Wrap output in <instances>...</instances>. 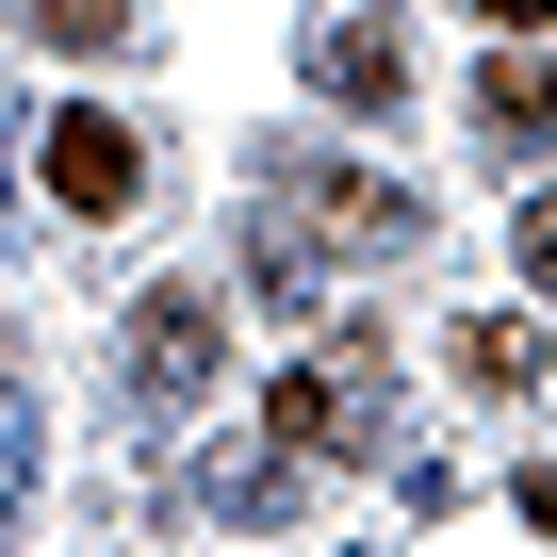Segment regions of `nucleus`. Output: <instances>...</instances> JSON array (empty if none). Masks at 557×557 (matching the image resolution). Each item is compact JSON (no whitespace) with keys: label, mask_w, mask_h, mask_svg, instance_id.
Wrapping results in <instances>:
<instances>
[{"label":"nucleus","mask_w":557,"mask_h":557,"mask_svg":"<svg viewBox=\"0 0 557 557\" xmlns=\"http://www.w3.org/2000/svg\"><path fill=\"white\" fill-rule=\"evenodd\" d=\"M213 345H230V312L197 296V278H164V296L132 312V410H197L213 394Z\"/></svg>","instance_id":"obj_4"},{"label":"nucleus","mask_w":557,"mask_h":557,"mask_svg":"<svg viewBox=\"0 0 557 557\" xmlns=\"http://www.w3.org/2000/svg\"><path fill=\"white\" fill-rule=\"evenodd\" d=\"M197 508L213 524H278V508H296V459H278V443H213L197 459Z\"/></svg>","instance_id":"obj_6"},{"label":"nucleus","mask_w":557,"mask_h":557,"mask_svg":"<svg viewBox=\"0 0 557 557\" xmlns=\"http://www.w3.org/2000/svg\"><path fill=\"white\" fill-rule=\"evenodd\" d=\"M475 17H492V34H541V0H475Z\"/></svg>","instance_id":"obj_10"},{"label":"nucleus","mask_w":557,"mask_h":557,"mask_svg":"<svg viewBox=\"0 0 557 557\" xmlns=\"http://www.w3.org/2000/svg\"><path fill=\"white\" fill-rule=\"evenodd\" d=\"M34 181H50L66 213H132V197H148V132L99 115V99H66V115H34Z\"/></svg>","instance_id":"obj_3"},{"label":"nucleus","mask_w":557,"mask_h":557,"mask_svg":"<svg viewBox=\"0 0 557 557\" xmlns=\"http://www.w3.org/2000/svg\"><path fill=\"white\" fill-rule=\"evenodd\" d=\"M443 361H459L475 394H524V377H541V329H524V312H475V329H459Z\"/></svg>","instance_id":"obj_9"},{"label":"nucleus","mask_w":557,"mask_h":557,"mask_svg":"<svg viewBox=\"0 0 557 557\" xmlns=\"http://www.w3.org/2000/svg\"><path fill=\"white\" fill-rule=\"evenodd\" d=\"M475 132H492V148H541V66H524V34L475 66Z\"/></svg>","instance_id":"obj_8"},{"label":"nucleus","mask_w":557,"mask_h":557,"mask_svg":"<svg viewBox=\"0 0 557 557\" xmlns=\"http://www.w3.org/2000/svg\"><path fill=\"white\" fill-rule=\"evenodd\" d=\"M312 99H345V115H410V34H394V17H329V34H312Z\"/></svg>","instance_id":"obj_5"},{"label":"nucleus","mask_w":557,"mask_h":557,"mask_svg":"<svg viewBox=\"0 0 557 557\" xmlns=\"http://www.w3.org/2000/svg\"><path fill=\"white\" fill-rule=\"evenodd\" d=\"M17 34H34V50H132L148 0H17Z\"/></svg>","instance_id":"obj_7"},{"label":"nucleus","mask_w":557,"mask_h":557,"mask_svg":"<svg viewBox=\"0 0 557 557\" xmlns=\"http://www.w3.org/2000/svg\"><path fill=\"white\" fill-rule=\"evenodd\" d=\"M394 246H426V197L410 181H377L345 148H278L262 164V296H278V278H329V262H394Z\"/></svg>","instance_id":"obj_1"},{"label":"nucleus","mask_w":557,"mask_h":557,"mask_svg":"<svg viewBox=\"0 0 557 557\" xmlns=\"http://www.w3.org/2000/svg\"><path fill=\"white\" fill-rule=\"evenodd\" d=\"M262 443H278V459H394V426H377V345L296 361V377L262 394Z\"/></svg>","instance_id":"obj_2"}]
</instances>
